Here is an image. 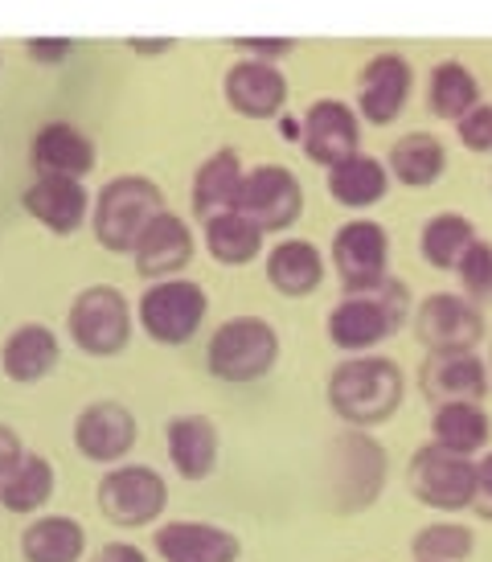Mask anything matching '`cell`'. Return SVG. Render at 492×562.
<instances>
[{
    "label": "cell",
    "instance_id": "cell-1",
    "mask_svg": "<svg viewBox=\"0 0 492 562\" xmlns=\"http://www.w3.org/2000/svg\"><path fill=\"white\" fill-rule=\"evenodd\" d=\"M324 398L345 427L369 431L399 415L402 398H406V374L399 361L382 358V353H349L328 374Z\"/></svg>",
    "mask_w": 492,
    "mask_h": 562
},
{
    "label": "cell",
    "instance_id": "cell-2",
    "mask_svg": "<svg viewBox=\"0 0 492 562\" xmlns=\"http://www.w3.org/2000/svg\"><path fill=\"white\" fill-rule=\"evenodd\" d=\"M390 456L361 427H345L324 448V493L337 514H366L385 493Z\"/></svg>",
    "mask_w": 492,
    "mask_h": 562
},
{
    "label": "cell",
    "instance_id": "cell-3",
    "mask_svg": "<svg viewBox=\"0 0 492 562\" xmlns=\"http://www.w3.org/2000/svg\"><path fill=\"white\" fill-rule=\"evenodd\" d=\"M411 321V288L402 280H382L369 292H345L340 304L324 321L333 349L349 353H373L382 341L399 337V328Z\"/></svg>",
    "mask_w": 492,
    "mask_h": 562
},
{
    "label": "cell",
    "instance_id": "cell-4",
    "mask_svg": "<svg viewBox=\"0 0 492 562\" xmlns=\"http://www.w3.org/2000/svg\"><path fill=\"white\" fill-rule=\"evenodd\" d=\"M160 210H165V193H160L156 181L139 177V172L111 177L91 202L94 243L103 250H111V255H132L139 235L148 231V222H153Z\"/></svg>",
    "mask_w": 492,
    "mask_h": 562
},
{
    "label": "cell",
    "instance_id": "cell-5",
    "mask_svg": "<svg viewBox=\"0 0 492 562\" xmlns=\"http://www.w3.org/2000/svg\"><path fill=\"white\" fill-rule=\"evenodd\" d=\"M279 333L267 316H231L214 328L205 345V366L217 382L250 386L276 370Z\"/></svg>",
    "mask_w": 492,
    "mask_h": 562
},
{
    "label": "cell",
    "instance_id": "cell-6",
    "mask_svg": "<svg viewBox=\"0 0 492 562\" xmlns=\"http://www.w3.org/2000/svg\"><path fill=\"white\" fill-rule=\"evenodd\" d=\"M136 313L120 288L111 283H91L82 288L66 313V333L87 358H115L132 341Z\"/></svg>",
    "mask_w": 492,
    "mask_h": 562
},
{
    "label": "cell",
    "instance_id": "cell-7",
    "mask_svg": "<svg viewBox=\"0 0 492 562\" xmlns=\"http://www.w3.org/2000/svg\"><path fill=\"white\" fill-rule=\"evenodd\" d=\"M210 316V296L198 280H153L136 304V321L156 345H189Z\"/></svg>",
    "mask_w": 492,
    "mask_h": 562
},
{
    "label": "cell",
    "instance_id": "cell-8",
    "mask_svg": "<svg viewBox=\"0 0 492 562\" xmlns=\"http://www.w3.org/2000/svg\"><path fill=\"white\" fill-rule=\"evenodd\" d=\"M406 488L418 505H427L435 514H463L472 509V493H477V460L447 452L431 439L406 464Z\"/></svg>",
    "mask_w": 492,
    "mask_h": 562
},
{
    "label": "cell",
    "instance_id": "cell-9",
    "mask_svg": "<svg viewBox=\"0 0 492 562\" xmlns=\"http://www.w3.org/2000/svg\"><path fill=\"white\" fill-rule=\"evenodd\" d=\"M99 514L120 530H148L169 509V481L148 464H111L99 481Z\"/></svg>",
    "mask_w": 492,
    "mask_h": 562
},
{
    "label": "cell",
    "instance_id": "cell-10",
    "mask_svg": "<svg viewBox=\"0 0 492 562\" xmlns=\"http://www.w3.org/2000/svg\"><path fill=\"white\" fill-rule=\"evenodd\" d=\"M415 341L427 353H451V349H477L484 341V313L463 292H431L411 313Z\"/></svg>",
    "mask_w": 492,
    "mask_h": 562
},
{
    "label": "cell",
    "instance_id": "cell-11",
    "mask_svg": "<svg viewBox=\"0 0 492 562\" xmlns=\"http://www.w3.org/2000/svg\"><path fill=\"white\" fill-rule=\"evenodd\" d=\"M328 263H333L345 292H369L382 280H390V235H385V226L373 218L345 222L333 235Z\"/></svg>",
    "mask_w": 492,
    "mask_h": 562
},
{
    "label": "cell",
    "instance_id": "cell-12",
    "mask_svg": "<svg viewBox=\"0 0 492 562\" xmlns=\"http://www.w3.org/2000/svg\"><path fill=\"white\" fill-rule=\"evenodd\" d=\"M234 210H243L250 222H259L262 235L292 231L300 214H304V186L283 165H259V169H250L243 177Z\"/></svg>",
    "mask_w": 492,
    "mask_h": 562
},
{
    "label": "cell",
    "instance_id": "cell-13",
    "mask_svg": "<svg viewBox=\"0 0 492 562\" xmlns=\"http://www.w3.org/2000/svg\"><path fill=\"white\" fill-rule=\"evenodd\" d=\"M139 439V423L132 406L115 403V398H99V403L82 406L75 419V448L82 460L91 464H123Z\"/></svg>",
    "mask_w": 492,
    "mask_h": 562
},
{
    "label": "cell",
    "instance_id": "cell-14",
    "mask_svg": "<svg viewBox=\"0 0 492 562\" xmlns=\"http://www.w3.org/2000/svg\"><path fill=\"white\" fill-rule=\"evenodd\" d=\"M300 148L312 165L333 169L361 153V115L340 99H316L300 120Z\"/></svg>",
    "mask_w": 492,
    "mask_h": 562
},
{
    "label": "cell",
    "instance_id": "cell-15",
    "mask_svg": "<svg viewBox=\"0 0 492 562\" xmlns=\"http://www.w3.org/2000/svg\"><path fill=\"white\" fill-rule=\"evenodd\" d=\"M415 91V66L406 63L402 54L385 49L378 58H369L361 66V79H357V115L373 127L394 124L402 111H406V99Z\"/></svg>",
    "mask_w": 492,
    "mask_h": 562
},
{
    "label": "cell",
    "instance_id": "cell-16",
    "mask_svg": "<svg viewBox=\"0 0 492 562\" xmlns=\"http://www.w3.org/2000/svg\"><path fill=\"white\" fill-rule=\"evenodd\" d=\"M492 386L489 361L477 349H451V353H427L418 366V391L427 394V403H451V398H472L484 403Z\"/></svg>",
    "mask_w": 492,
    "mask_h": 562
},
{
    "label": "cell",
    "instance_id": "cell-17",
    "mask_svg": "<svg viewBox=\"0 0 492 562\" xmlns=\"http://www.w3.org/2000/svg\"><path fill=\"white\" fill-rule=\"evenodd\" d=\"M193 231H189V222L181 214H172V210H160L153 222H148V231L139 235L136 250H132V259H136V276L139 280H172V276H181L185 267L193 263Z\"/></svg>",
    "mask_w": 492,
    "mask_h": 562
},
{
    "label": "cell",
    "instance_id": "cell-18",
    "mask_svg": "<svg viewBox=\"0 0 492 562\" xmlns=\"http://www.w3.org/2000/svg\"><path fill=\"white\" fill-rule=\"evenodd\" d=\"M222 94L243 120H276L288 108V79L276 63L238 58L222 79Z\"/></svg>",
    "mask_w": 492,
    "mask_h": 562
},
{
    "label": "cell",
    "instance_id": "cell-19",
    "mask_svg": "<svg viewBox=\"0 0 492 562\" xmlns=\"http://www.w3.org/2000/svg\"><path fill=\"white\" fill-rule=\"evenodd\" d=\"M153 550L165 562H238L243 538L214 521H165L153 530Z\"/></svg>",
    "mask_w": 492,
    "mask_h": 562
},
{
    "label": "cell",
    "instance_id": "cell-20",
    "mask_svg": "<svg viewBox=\"0 0 492 562\" xmlns=\"http://www.w3.org/2000/svg\"><path fill=\"white\" fill-rule=\"evenodd\" d=\"M165 452H169V464L181 481L201 484L217 472L222 431L210 415H172L165 427Z\"/></svg>",
    "mask_w": 492,
    "mask_h": 562
},
{
    "label": "cell",
    "instance_id": "cell-21",
    "mask_svg": "<svg viewBox=\"0 0 492 562\" xmlns=\"http://www.w3.org/2000/svg\"><path fill=\"white\" fill-rule=\"evenodd\" d=\"M30 160L37 177H78V181H87L94 165H99V148H94V140L78 124L49 120L33 136Z\"/></svg>",
    "mask_w": 492,
    "mask_h": 562
},
{
    "label": "cell",
    "instance_id": "cell-22",
    "mask_svg": "<svg viewBox=\"0 0 492 562\" xmlns=\"http://www.w3.org/2000/svg\"><path fill=\"white\" fill-rule=\"evenodd\" d=\"M21 205L33 222H42L49 235L58 238H70L91 218V193L82 189L78 177H37L21 193Z\"/></svg>",
    "mask_w": 492,
    "mask_h": 562
},
{
    "label": "cell",
    "instance_id": "cell-23",
    "mask_svg": "<svg viewBox=\"0 0 492 562\" xmlns=\"http://www.w3.org/2000/svg\"><path fill=\"white\" fill-rule=\"evenodd\" d=\"M58 361H62V345L54 337V328L37 325V321L16 325L4 337V345H0V370L16 386H33V382L49 378L58 370Z\"/></svg>",
    "mask_w": 492,
    "mask_h": 562
},
{
    "label": "cell",
    "instance_id": "cell-24",
    "mask_svg": "<svg viewBox=\"0 0 492 562\" xmlns=\"http://www.w3.org/2000/svg\"><path fill=\"white\" fill-rule=\"evenodd\" d=\"M262 271H267V283L276 288L279 296L304 300L324 283L328 263H324V255L316 250V243H308V238H279L276 247L267 250Z\"/></svg>",
    "mask_w": 492,
    "mask_h": 562
},
{
    "label": "cell",
    "instance_id": "cell-25",
    "mask_svg": "<svg viewBox=\"0 0 492 562\" xmlns=\"http://www.w3.org/2000/svg\"><path fill=\"white\" fill-rule=\"evenodd\" d=\"M431 439L447 448V452L477 456L492 443V419L484 403L472 398H451V403H435L431 411Z\"/></svg>",
    "mask_w": 492,
    "mask_h": 562
},
{
    "label": "cell",
    "instance_id": "cell-26",
    "mask_svg": "<svg viewBox=\"0 0 492 562\" xmlns=\"http://www.w3.org/2000/svg\"><path fill=\"white\" fill-rule=\"evenodd\" d=\"M16 547L25 562H82L87 559V530L70 514H42L21 530Z\"/></svg>",
    "mask_w": 492,
    "mask_h": 562
},
{
    "label": "cell",
    "instance_id": "cell-27",
    "mask_svg": "<svg viewBox=\"0 0 492 562\" xmlns=\"http://www.w3.org/2000/svg\"><path fill=\"white\" fill-rule=\"evenodd\" d=\"M385 193H390V169H385V160L369 157V153H354L349 160L328 169V198L345 210H369V205L385 202Z\"/></svg>",
    "mask_w": 492,
    "mask_h": 562
},
{
    "label": "cell",
    "instance_id": "cell-28",
    "mask_svg": "<svg viewBox=\"0 0 492 562\" xmlns=\"http://www.w3.org/2000/svg\"><path fill=\"white\" fill-rule=\"evenodd\" d=\"M54 488H58V472L49 464L46 456L37 452H25L16 460L13 469L0 476V509H9V514H42L54 497Z\"/></svg>",
    "mask_w": 492,
    "mask_h": 562
},
{
    "label": "cell",
    "instance_id": "cell-29",
    "mask_svg": "<svg viewBox=\"0 0 492 562\" xmlns=\"http://www.w3.org/2000/svg\"><path fill=\"white\" fill-rule=\"evenodd\" d=\"M201 235H205V250L210 259L222 267H246L262 255V231L259 222H250L243 210H222L214 218L201 222Z\"/></svg>",
    "mask_w": 492,
    "mask_h": 562
},
{
    "label": "cell",
    "instance_id": "cell-30",
    "mask_svg": "<svg viewBox=\"0 0 492 562\" xmlns=\"http://www.w3.org/2000/svg\"><path fill=\"white\" fill-rule=\"evenodd\" d=\"M385 169H390V181H399V186L431 189L435 181H444L447 148L431 132H411V136L394 140L390 157H385Z\"/></svg>",
    "mask_w": 492,
    "mask_h": 562
},
{
    "label": "cell",
    "instance_id": "cell-31",
    "mask_svg": "<svg viewBox=\"0 0 492 562\" xmlns=\"http://www.w3.org/2000/svg\"><path fill=\"white\" fill-rule=\"evenodd\" d=\"M243 157L234 148H217L214 157L201 160L198 177H193V214L201 222L222 214V210H234L238 202V189H243Z\"/></svg>",
    "mask_w": 492,
    "mask_h": 562
},
{
    "label": "cell",
    "instance_id": "cell-32",
    "mask_svg": "<svg viewBox=\"0 0 492 562\" xmlns=\"http://www.w3.org/2000/svg\"><path fill=\"white\" fill-rule=\"evenodd\" d=\"M477 238V226L468 214H456V210H444L435 218L423 222V235H418V255L423 263L435 267V271H456L460 255L468 250V243Z\"/></svg>",
    "mask_w": 492,
    "mask_h": 562
},
{
    "label": "cell",
    "instance_id": "cell-33",
    "mask_svg": "<svg viewBox=\"0 0 492 562\" xmlns=\"http://www.w3.org/2000/svg\"><path fill=\"white\" fill-rule=\"evenodd\" d=\"M477 103H480V82L463 63L447 58V63H439L435 70H431V82H427L431 115H439V120H451V124H456V120H463Z\"/></svg>",
    "mask_w": 492,
    "mask_h": 562
},
{
    "label": "cell",
    "instance_id": "cell-34",
    "mask_svg": "<svg viewBox=\"0 0 492 562\" xmlns=\"http://www.w3.org/2000/svg\"><path fill=\"white\" fill-rule=\"evenodd\" d=\"M477 550V530L463 526V521H451V517H439L411 538V559L415 562H468Z\"/></svg>",
    "mask_w": 492,
    "mask_h": 562
},
{
    "label": "cell",
    "instance_id": "cell-35",
    "mask_svg": "<svg viewBox=\"0 0 492 562\" xmlns=\"http://www.w3.org/2000/svg\"><path fill=\"white\" fill-rule=\"evenodd\" d=\"M456 276H460L463 296L472 304H492V243L489 238H472L468 250L460 255L456 263Z\"/></svg>",
    "mask_w": 492,
    "mask_h": 562
},
{
    "label": "cell",
    "instance_id": "cell-36",
    "mask_svg": "<svg viewBox=\"0 0 492 562\" xmlns=\"http://www.w3.org/2000/svg\"><path fill=\"white\" fill-rule=\"evenodd\" d=\"M456 136H460L463 148H468V153H477V157L492 153V103L480 99L477 108L468 111L463 120H456Z\"/></svg>",
    "mask_w": 492,
    "mask_h": 562
},
{
    "label": "cell",
    "instance_id": "cell-37",
    "mask_svg": "<svg viewBox=\"0 0 492 562\" xmlns=\"http://www.w3.org/2000/svg\"><path fill=\"white\" fill-rule=\"evenodd\" d=\"M243 58H259V63H283L288 54L295 49V42L292 37H234L231 42Z\"/></svg>",
    "mask_w": 492,
    "mask_h": 562
},
{
    "label": "cell",
    "instance_id": "cell-38",
    "mask_svg": "<svg viewBox=\"0 0 492 562\" xmlns=\"http://www.w3.org/2000/svg\"><path fill=\"white\" fill-rule=\"evenodd\" d=\"M25 54H30L37 66H62L75 54V42H70V37H30V42H25Z\"/></svg>",
    "mask_w": 492,
    "mask_h": 562
},
{
    "label": "cell",
    "instance_id": "cell-39",
    "mask_svg": "<svg viewBox=\"0 0 492 562\" xmlns=\"http://www.w3.org/2000/svg\"><path fill=\"white\" fill-rule=\"evenodd\" d=\"M472 514L480 521H492V452L477 460V493H472Z\"/></svg>",
    "mask_w": 492,
    "mask_h": 562
},
{
    "label": "cell",
    "instance_id": "cell-40",
    "mask_svg": "<svg viewBox=\"0 0 492 562\" xmlns=\"http://www.w3.org/2000/svg\"><path fill=\"white\" fill-rule=\"evenodd\" d=\"M87 562H148V554L136 542H108V547L94 550V559Z\"/></svg>",
    "mask_w": 492,
    "mask_h": 562
},
{
    "label": "cell",
    "instance_id": "cell-41",
    "mask_svg": "<svg viewBox=\"0 0 492 562\" xmlns=\"http://www.w3.org/2000/svg\"><path fill=\"white\" fill-rule=\"evenodd\" d=\"M21 456H25V443L16 439L13 427H4V423H0V476L13 469Z\"/></svg>",
    "mask_w": 492,
    "mask_h": 562
},
{
    "label": "cell",
    "instance_id": "cell-42",
    "mask_svg": "<svg viewBox=\"0 0 492 562\" xmlns=\"http://www.w3.org/2000/svg\"><path fill=\"white\" fill-rule=\"evenodd\" d=\"M172 46H177L172 37H132V42H127V49H132V54H144V58H153V54H169Z\"/></svg>",
    "mask_w": 492,
    "mask_h": 562
},
{
    "label": "cell",
    "instance_id": "cell-43",
    "mask_svg": "<svg viewBox=\"0 0 492 562\" xmlns=\"http://www.w3.org/2000/svg\"><path fill=\"white\" fill-rule=\"evenodd\" d=\"M489 370H492V358H489Z\"/></svg>",
    "mask_w": 492,
    "mask_h": 562
}]
</instances>
